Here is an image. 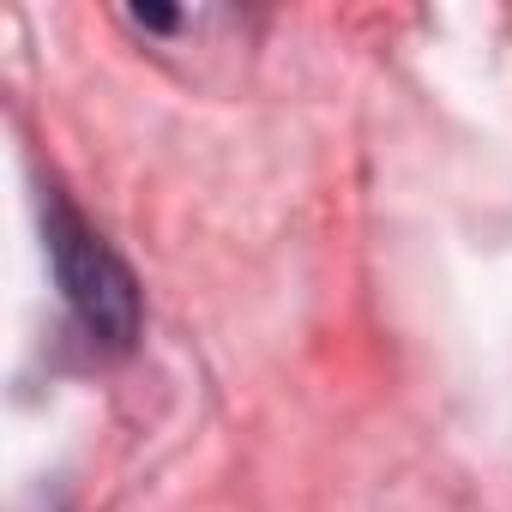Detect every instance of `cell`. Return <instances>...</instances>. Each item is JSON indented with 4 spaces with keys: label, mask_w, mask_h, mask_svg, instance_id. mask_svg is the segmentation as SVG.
Here are the masks:
<instances>
[{
    "label": "cell",
    "mask_w": 512,
    "mask_h": 512,
    "mask_svg": "<svg viewBox=\"0 0 512 512\" xmlns=\"http://www.w3.org/2000/svg\"><path fill=\"white\" fill-rule=\"evenodd\" d=\"M49 247H55V272L67 284V302L79 308V320L103 338V344H127L139 332V296H133V278L115 253L67 211L55 205L49 211Z\"/></svg>",
    "instance_id": "6da1fadb"
}]
</instances>
